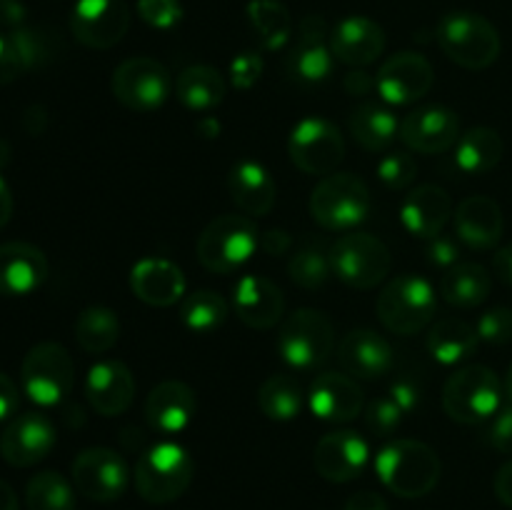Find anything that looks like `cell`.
I'll return each instance as SVG.
<instances>
[{"instance_id":"obj_7","label":"cell","mask_w":512,"mask_h":510,"mask_svg":"<svg viewBox=\"0 0 512 510\" xmlns=\"http://www.w3.org/2000/svg\"><path fill=\"white\" fill-rule=\"evenodd\" d=\"M368 213L370 190L353 173L325 175L310 195V215L325 230H353Z\"/></svg>"},{"instance_id":"obj_21","label":"cell","mask_w":512,"mask_h":510,"mask_svg":"<svg viewBox=\"0 0 512 510\" xmlns=\"http://www.w3.org/2000/svg\"><path fill=\"white\" fill-rule=\"evenodd\" d=\"M308 405L315 418L328 423H350L363 413V388L343 373H323L308 390Z\"/></svg>"},{"instance_id":"obj_44","label":"cell","mask_w":512,"mask_h":510,"mask_svg":"<svg viewBox=\"0 0 512 510\" xmlns=\"http://www.w3.org/2000/svg\"><path fill=\"white\" fill-rule=\"evenodd\" d=\"M8 35H10V43H13L15 53H18L23 70H33L48 60V45H45V38L38 33V30L23 25V28L10 30Z\"/></svg>"},{"instance_id":"obj_48","label":"cell","mask_w":512,"mask_h":510,"mask_svg":"<svg viewBox=\"0 0 512 510\" xmlns=\"http://www.w3.org/2000/svg\"><path fill=\"white\" fill-rule=\"evenodd\" d=\"M425 255H428V263L435 265V268L450 270L453 265L460 263V248L450 235H435V238L428 240V248H425Z\"/></svg>"},{"instance_id":"obj_29","label":"cell","mask_w":512,"mask_h":510,"mask_svg":"<svg viewBox=\"0 0 512 510\" xmlns=\"http://www.w3.org/2000/svg\"><path fill=\"white\" fill-rule=\"evenodd\" d=\"M340 363L360 380H378L393 370V345L373 330H353L340 343Z\"/></svg>"},{"instance_id":"obj_30","label":"cell","mask_w":512,"mask_h":510,"mask_svg":"<svg viewBox=\"0 0 512 510\" xmlns=\"http://www.w3.org/2000/svg\"><path fill=\"white\" fill-rule=\"evenodd\" d=\"M228 190L235 205L253 218L268 215L275 205V195H278L273 175L268 173L265 165L255 163V160H240L230 168Z\"/></svg>"},{"instance_id":"obj_27","label":"cell","mask_w":512,"mask_h":510,"mask_svg":"<svg viewBox=\"0 0 512 510\" xmlns=\"http://www.w3.org/2000/svg\"><path fill=\"white\" fill-rule=\"evenodd\" d=\"M455 235L473 250H490L500 243L505 230L503 210L488 195H470L453 215Z\"/></svg>"},{"instance_id":"obj_12","label":"cell","mask_w":512,"mask_h":510,"mask_svg":"<svg viewBox=\"0 0 512 510\" xmlns=\"http://www.w3.org/2000/svg\"><path fill=\"white\" fill-rule=\"evenodd\" d=\"M115 100L135 113H155L170 95V73L155 58H128L110 80Z\"/></svg>"},{"instance_id":"obj_54","label":"cell","mask_w":512,"mask_h":510,"mask_svg":"<svg viewBox=\"0 0 512 510\" xmlns=\"http://www.w3.org/2000/svg\"><path fill=\"white\" fill-rule=\"evenodd\" d=\"M290 245H293V238H290L288 230H265V233H260V248L265 250L268 255H285L290 250Z\"/></svg>"},{"instance_id":"obj_36","label":"cell","mask_w":512,"mask_h":510,"mask_svg":"<svg viewBox=\"0 0 512 510\" xmlns=\"http://www.w3.org/2000/svg\"><path fill=\"white\" fill-rule=\"evenodd\" d=\"M303 385L293 375H270L263 380L258 390V408L268 420H278V423H288L295 420L303 410Z\"/></svg>"},{"instance_id":"obj_46","label":"cell","mask_w":512,"mask_h":510,"mask_svg":"<svg viewBox=\"0 0 512 510\" xmlns=\"http://www.w3.org/2000/svg\"><path fill=\"white\" fill-rule=\"evenodd\" d=\"M480 340L490 345H505L512 340V308H490L478 320Z\"/></svg>"},{"instance_id":"obj_63","label":"cell","mask_w":512,"mask_h":510,"mask_svg":"<svg viewBox=\"0 0 512 510\" xmlns=\"http://www.w3.org/2000/svg\"><path fill=\"white\" fill-rule=\"evenodd\" d=\"M505 395H508V400L512 403V363H510V368H508V375H505Z\"/></svg>"},{"instance_id":"obj_26","label":"cell","mask_w":512,"mask_h":510,"mask_svg":"<svg viewBox=\"0 0 512 510\" xmlns=\"http://www.w3.org/2000/svg\"><path fill=\"white\" fill-rule=\"evenodd\" d=\"M130 290L153 308H170L185 298V275L165 258H143L130 270Z\"/></svg>"},{"instance_id":"obj_60","label":"cell","mask_w":512,"mask_h":510,"mask_svg":"<svg viewBox=\"0 0 512 510\" xmlns=\"http://www.w3.org/2000/svg\"><path fill=\"white\" fill-rule=\"evenodd\" d=\"M0 510H18V495L5 480H0Z\"/></svg>"},{"instance_id":"obj_20","label":"cell","mask_w":512,"mask_h":510,"mask_svg":"<svg viewBox=\"0 0 512 510\" xmlns=\"http://www.w3.org/2000/svg\"><path fill=\"white\" fill-rule=\"evenodd\" d=\"M85 398L90 408L105 418L125 413L135 398V378L128 365L120 360L95 363L85 378Z\"/></svg>"},{"instance_id":"obj_61","label":"cell","mask_w":512,"mask_h":510,"mask_svg":"<svg viewBox=\"0 0 512 510\" xmlns=\"http://www.w3.org/2000/svg\"><path fill=\"white\" fill-rule=\"evenodd\" d=\"M198 133L203 135V138H208V140L210 138H218V135H220V123L208 115V118H203L198 123Z\"/></svg>"},{"instance_id":"obj_59","label":"cell","mask_w":512,"mask_h":510,"mask_svg":"<svg viewBox=\"0 0 512 510\" xmlns=\"http://www.w3.org/2000/svg\"><path fill=\"white\" fill-rule=\"evenodd\" d=\"M13 190H10V185L5 183V178L0 175V228H5V225L10 223V218H13Z\"/></svg>"},{"instance_id":"obj_15","label":"cell","mask_w":512,"mask_h":510,"mask_svg":"<svg viewBox=\"0 0 512 510\" xmlns=\"http://www.w3.org/2000/svg\"><path fill=\"white\" fill-rule=\"evenodd\" d=\"M433 80L435 73L428 58L413 50H403L380 65L375 88L388 105H413L428 95Z\"/></svg>"},{"instance_id":"obj_34","label":"cell","mask_w":512,"mask_h":510,"mask_svg":"<svg viewBox=\"0 0 512 510\" xmlns=\"http://www.w3.org/2000/svg\"><path fill=\"white\" fill-rule=\"evenodd\" d=\"M503 153L505 143L498 130L478 125V128H470L468 133L460 135V140L455 143V165L465 175H485L498 168Z\"/></svg>"},{"instance_id":"obj_25","label":"cell","mask_w":512,"mask_h":510,"mask_svg":"<svg viewBox=\"0 0 512 510\" xmlns=\"http://www.w3.org/2000/svg\"><path fill=\"white\" fill-rule=\"evenodd\" d=\"M330 50L340 63L365 68L383 55L385 30L365 15H348L330 33Z\"/></svg>"},{"instance_id":"obj_18","label":"cell","mask_w":512,"mask_h":510,"mask_svg":"<svg viewBox=\"0 0 512 510\" xmlns=\"http://www.w3.org/2000/svg\"><path fill=\"white\" fill-rule=\"evenodd\" d=\"M335 55L330 50L328 28L318 15H305L298 28V43L288 55V70L303 83H323L333 75Z\"/></svg>"},{"instance_id":"obj_50","label":"cell","mask_w":512,"mask_h":510,"mask_svg":"<svg viewBox=\"0 0 512 510\" xmlns=\"http://www.w3.org/2000/svg\"><path fill=\"white\" fill-rule=\"evenodd\" d=\"M20 73H23V65H20L13 43H10V35L0 33V88L18 80Z\"/></svg>"},{"instance_id":"obj_58","label":"cell","mask_w":512,"mask_h":510,"mask_svg":"<svg viewBox=\"0 0 512 510\" xmlns=\"http://www.w3.org/2000/svg\"><path fill=\"white\" fill-rule=\"evenodd\" d=\"M373 88H375V80L370 78L365 70H353V73L345 75V90H348L350 95H365Z\"/></svg>"},{"instance_id":"obj_17","label":"cell","mask_w":512,"mask_h":510,"mask_svg":"<svg viewBox=\"0 0 512 510\" xmlns=\"http://www.w3.org/2000/svg\"><path fill=\"white\" fill-rule=\"evenodd\" d=\"M460 118L450 108L430 105V108L413 110L400 120L398 138L413 153L438 155L448 153L460 140Z\"/></svg>"},{"instance_id":"obj_52","label":"cell","mask_w":512,"mask_h":510,"mask_svg":"<svg viewBox=\"0 0 512 510\" xmlns=\"http://www.w3.org/2000/svg\"><path fill=\"white\" fill-rule=\"evenodd\" d=\"M25 20H28V10L23 0H0V28H23Z\"/></svg>"},{"instance_id":"obj_3","label":"cell","mask_w":512,"mask_h":510,"mask_svg":"<svg viewBox=\"0 0 512 510\" xmlns=\"http://www.w3.org/2000/svg\"><path fill=\"white\" fill-rule=\"evenodd\" d=\"M505 385L488 365H465L448 378L443 408L455 423L478 425L493 418L503 405Z\"/></svg>"},{"instance_id":"obj_55","label":"cell","mask_w":512,"mask_h":510,"mask_svg":"<svg viewBox=\"0 0 512 510\" xmlns=\"http://www.w3.org/2000/svg\"><path fill=\"white\" fill-rule=\"evenodd\" d=\"M343 510H390L383 495L373 493V490H360V493L350 495Z\"/></svg>"},{"instance_id":"obj_45","label":"cell","mask_w":512,"mask_h":510,"mask_svg":"<svg viewBox=\"0 0 512 510\" xmlns=\"http://www.w3.org/2000/svg\"><path fill=\"white\" fill-rule=\"evenodd\" d=\"M138 15L155 30H173L183 20L180 0H138Z\"/></svg>"},{"instance_id":"obj_11","label":"cell","mask_w":512,"mask_h":510,"mask_svg":"<svg viewBox=\"0 0 512 510\" xmlns=\"http://www.w3.org/2000/svg\"><path fill=\"white\" fill-rule=\"evenodd\" d=\"M288 155L298 170L308 175L335 173L345 158V140L330 120L308 115L290 130Z\"/></svg>"},{"instance_id":"obj_22","label":"cell","mask_w":512,"mask_h":510,"mask_svg":"<svg viewBox=\"0 0 512 510\" xmlns=\"http://www.w3.org/2000/svg\"><path fill=\"white\" fill-rule=\"evenodd\" d=\"M233 308L248 328L270 330L283 320V290L263 275H243L233 288Z\"/></svg>"},{"instance_id":"obj_43","label":"cell","mask_w":512,"mask_h":510,"mask_svg":"<svg viewBox=\"0 0 512 510\" xmlns=\"http://www.w3.org/2000/svg\"><path fill=\"white\" fill-rule=\"evenodd\" d=\"M378 178L383 180L385 188L405 190L415 178H418V160L408 150L388 153L378 163Z\"/></svg>"},{"instance_id":"obj_9","label":"cell","mask_w":512,"mask_h":510,"mask_svg":"<svg viewBox=\"0 0 512 510\" xmlns=\"http://www.w3.org/2000/svg\"><path fill=\"white\" fill-rule=\"evenodd\" d=\"M335 330L325 313L300 308L278 330V353L290 368L315 370L333 355Z\"/></svg>"},{"instance_id":"obj_38","label":"cell","mask_w":512,"mask_h":510,"mask_svg":"<svg viewBox=\"0 0 512 510\" xmlns=\"http://www.w3.org/2000/svg\"><path fill=\"white\" fill-rule=\"evenodd\" d=\"M248 20L265 50H280L288 45L293 35L290 10L278 0H250Z\"/></svg>"},{"instance_id":"obj_2","label":"cell","mask_w":512,"mask_h":510,"mask_svg":"<svg viewBox=\"0 0 512 510\" xmlns=\"http://www.w3.org/2000/svg\"><path fill=\"white\" fill-rule=\"evenodd\" d=\"M195 463L180 443L153 445L140 455L135 465V488L150 505H168L178 500L193 483Z\"/></svg>"},{"instance_id":"obj_33","label":"cell","mask_w":512,"mask_h":510,"mask_svg":"<svg viewBox=\"0 0 512 510\" xmlns=\"http://www.w3.org/2000/svg\"><path fill=\"white\" fill-rule=\"evenodd\" d=\"M493 278L480 263H458L445 270L440 280V295L453 308H478L488 300Z\"/></svg>"},{"instance_id":"obj_49","label":"cell","mask_w":512,"mask_h":510,"mask_svg":"<svg viewBox=\"0 0 512 510\" xmlns=\"http://www.w3.org/2000/svg\"><path fill=\"white\" fill-rule=\"evenodd\" d=\"M490 445L500 453H512V403L495 413L493 425H490Z\"/></svg>"},{"instance_id":"obj_39","label":"cell","mask_w":512,"mask_h":510,"mask_svg":"<svg viewBox=\"0 0 512 510\" xmlns=\"http://www.w3.org/2000/svg\"><path fill=\"white\" fill-rule=\"evenodd\" d=\"M228 303L215 290H195L180 300V323L198 335H210L228 320Z\"/></svg>"},{"instance_id":"obj_10","label":"cell","mask_w":512,"mask_h":510,"mask_svg":"<svg viewBox=\"0 0 512 510\" xmlns=\"http://www.w3.org/2000/svg\"><path fill=\"white\" fill-rule=\"evenodd\" d=\"M330 268L355 290H370L383 283L390 273L388 245L370 233H348L335 240L328 250Z\"/></svg>"},{"instance_id":"obj_6","label":"cell","mask_w":512,"mask_h":510,"mask_svg":"<svg viewBox=\"0 0 512 510\" xmlns=\"http://www.w3.org/2000/svg\"><path fill=\"white\" fill-rule=\"evenodd\" d=\"M438 310V295L430 280L403 273L378 295V318L390 333L415 335L428 328Z\"/></svg>"},{"instance_id":"obj_42","label":"cell","mask_w":512,"mask_h":510,"mask_svg":"<svg viewBox=\"0 0 512 510\" xmlns=\"http://www.w3.org/2000/svg\"><path fill=\"white\" fill-rule=\"evenodd\" d=\"M403 418L405 413L390 395L370 400L368 408H365V425L375 438H390V435L398 433Z\"/></svg>"},{"instance_id":"obj_23","label":"cell","mask_w":512,"mask_h":510,"mask_svg":"<svg viewBox=\"0 0 512 510\" xmlns=\"http://www.w3.org/2000/svg\"><path fill=\"white\" fill-rule=\"evenodd\" d=\"M48 278V260L43 250L23 240L0 245V295L23 298L35 293Z\"/></svg>"},{"instance_id":"obj_14","label":"cell","mask_w":512,"mask_h":510,"mask_svg":"<svg viewBox=\"0 0 512 510\" xmlns=\"http://www.w3.org/2000/svg\"><path fill=\"white\" fill-rule=\"evenodd\" d=\"M130 8L125 0H78L70 13V30L85 48L108 50L125 38Z\"/></svg>"},{"instance_id":"obj_28","label":"cell","mask_w":512,"mask_h":510,"mask_svg":"<svg viewBox=\"0 0 512 510\" xmlns=\"http://www.w3.org/2000/svg\"><path fill=\"white\" fill-rule=\"evenodd\" d=\"M453 215V200L440 185H418L405 195L400 205V220L413 238L430 240L443 233Z\"/></svg>"},{"instance_id":"obj_19","label":"cell","mask_w":512,"mask_h":510,"mask_svg":"<svg viewBox=\"0 0 512 510\" xmlns=\"http://www.w3.org/2000/svg\"><path fill=\"white\" fill-rule=\"evenodd\" d=\"M370 460V448L353 430H335L315 445V470L330 483H350L360 478Z\"/></svg>"},{"instance_id":"obj_35","label":"cell","mask_w":512,"mask_h":510,"mask_svg":"<svg viewBox=\"0 0 512 510\" xmlns=\"http://www.w3.org/2000/svg\"><path fill=\"white\" fill-rule=\"evenodd\" d=\"M175 93L178 100L193 113H208V110L218 108L228 93V83L223 75L210 65H190L178 75L175 83Z\"/></svg>"},{"instance_id":"obj_13","label":"cell","mask_w":512,"mask_h":510,"mask_svg":"<svg viewBox=\"0 0 512 510\" xmlns=\"http://www.w3.org/2000/svg\"><path fill=\"white\" fill-rule=\"evenodd\" d=\"M73 485L80 495L95 503L118 500L128 490L130 470L125 460L110 448H85L73 460Z\"/></svg>"},{"instance_id":"obj_4","label":"cell","mask_w":512,"mask_h":510,"mask_svg":"<svg viewBox=\"0 0 512 510\" xmlns=\"http://www.w3.org/2000/svg\"><path fill=\"white\" fill-rule=\"evenodd\" d=\"M438 45L453 63L468 70L490 68L503 48L495 25L483 15L468 10H455L440 20Z\"/></svg>"},{"instance_id":"obj_56","label":"cell","mask_w":512,"mask_h":510,"mask_svg":"<svg viewBox=\"0 0 512 510\" xmlns=\"http://www.w3.org/2000/svg\"><path fill=\"white\" fill-rule=\"evenodd\" d=\"M495 495H498L500 503L512 508V460H508L495 475Z\"/></svg>"},{"instance_id":"obj_24","label":"cell","mask_w":512,"mask_h":510,"mask_svg":"<svg viewBox=\"0 0 512 510\" xmlns=\"http://www.w3.org/2000/svg\"><path fill=\"white\" fill-rule=\"evenodd\" d=\"M198 413L195 390L183 380H165L145 398V420L163 435L183 433Z\"/></svg>"},{"instance_id":"obj_31","label":"cell","mask_w":512,"mask_h":510,"mask_svg":"<svg viewBox=\"0 0 512 510\" xmlns=\"http://www.w3.org/2000/svg\"><path fill=\"white\" fill-rule=\"evenodd\" d=\"M428 353L438 360L440 365H460L473 358L480 345L478 328L460 318H443L433 323L428 340Z\"/></svg>"},{"instance_id":"obj_51","label":"cell","mask_w":512,"mask_h":510,"mask_svg":"<svg viewBox=\"0 0 512 510\" xmlns=\"http://www.w3.org/2000/svg\"><path fill=\"white\" fill-rule=\"evenodd\" d=\"M388 395L395 400V403L400 405V410H403L405 415H410L420 405V388L413 383V380H408V378L395 380V383L390 385Z\"/></svg>"},{"instance_id":"obj_37","label":"cell","mask_w":512,"mask_h":510,"mask_svg":"<svg viewBox=\"0 0 512 510\" xmlns=\"http://www.w3.org/2000/svg\"><path fill=\"white\" fill-rule=\"evenodd\" d=\"M75 340L90 355L108 353L120 340V318L103 305L85 308L75 320Z\"/></svg>"},{"instance_id":"obj_53","label":"cell","mask_w":512,"mask_h":510,"mask_svg":"<svg viewBox=\"0 0 512 510\" xmlns=\"http://www.w3.org/2000/svg\"><path fill=\"white\" fill-rule=\"evenodd\" d=\"M18 405H20L18 385H15L8 375L0 373V423L8 420L10 415L18 410Z\"/></svg>"},{"instance_id":"obj_62","label":"cell","mask_w":512,"mask_h":510,"mask_svg":"<svg viewBox=\"0 0 512 510\" xmlns=\"http://www.w3.org/2000/svg\"><path fill=\"white\" fill-rule=\"evenodd\" d=\"M8 163H10V145L8 140L0 138V170H3Z\"/></svg>"},{"instance_id":"obj_41","label":"cell","mask_w":512,"mask_h":510,"mask_svg":"<svg viewBox=\"0 0 512 510\" xmlns=\"http://www.w3.org/2000/svg\"><path fill=\"white\" fill-rule=\"evenodd\" d=\"M288 273L295 285L305 290H320L333 275L330 268V255L315 240H305L298 248V253L288 260Z\"/></svg>"},{"instance_id":"obj_47","label":"cell","mask_w":512,"mask_h":510,"mask_svg":"<svg viewBox=\"0 0 512 510\" xmlns=\"http://www.w3.org/2000/svg\"><path fill=\"white\" fill-rule=\"evenodd\" d=\"M260 75H263V58H260L258 53H253V50L235 55L233 63H230V85H233V88H255Z\"/></svg>"},{"instance_id":"obj_1","label":"cell","mask_w":512,"mask_h":510,"mask_svg":"<svg viewBox=\"0 0 512 510\" xmlns=\"http://www.w3.org/2000/svg\"><path fill=\"white\" fill-rule=\"evenodd\" d=\"M438 453L428 443L400 438L383 445L375 458V473L390 493L400 498H423L440 480Z\"/></svg>"},{"instance_id":"obj_57","label":"cell","mask_w":512,"mask_h":510,"mask_svg":"<svg viewBox=\"0 0 512 510\" xmlns=\"http://www.w3.org/2000/svg\"><path fill=\"white\" fill-rule=\"evenodd\" d=\"M493 270L505 285H512V245H505L493 255Z\"/></svg>"},{"instance_id":"obj_16","label":"cell","mask_w":512,"mask_h":510,"mask_svg":"<svg viewBox=\"0 0 512 510\" xmlns=\"http://www.w3.org/2000/svg\"><path fill=\"white\" fill-rule=\"evenodd\" d=\"M55 425L43 413L15 415L8 428L0 435V455L13 468H30L38 465L55 448Z\"/></svg>"},{"instance_id":"obj_32","label":"cell","mask_w":512,"mask_h":510,"mask_svg":"<svg viewBox=\"0 0 512 510\" xmlns=\"http://www.w3.org/2000/svg\"><path fill=\"white\" fill-rule=\"evenodd\" d=\"M350 135L368 153L390 148L400 133L398 115L378 103H363L350 113Z\"/></svg>"},{"instance_id":"obj_5","label":"cell","mask_w":512,"mask_h":510,"mask_svg":"<svg viewBox=\"0 0 512 510\" xmlns=\"http://www.w3.org/2000/svg\"><path fill=\"white\" fill-rule=\"evenodd\" d=\"M260 248V233L248 215H220L210 220L198 238V260L205 270L218 275L243 268Z\"/></svg>"},{"instance_id":"obj_40","label":"cell","mask_w":512,"mask_h":510,"mask_svg":"<svg viewBox=\"0 0 512 510\" xmlns=\"http://www.w3.org/2000/svg\"><path fill=\"white\" fill-rule=\"evenodd\" d=\"M25 505L28 510H75V490L60 473L43 470L25 485Z\"/></svg>"},{"instance_id":"obj_8","label":"cell","mask_w":512,"mask_h":510,"mask_svg":"<svg viewBox=\"0 0 512 510\" xmlns=\"http://www.w3.org/2000/svg\"><path fill=\"white\" fill-rule=\"evenodd\" d=\"M73 383V358L60 343L45 340L25 353L23 365H20V385L35 405H43V408L58 405L60 400L68 398Z\"/></svg>"}]
</instances>
